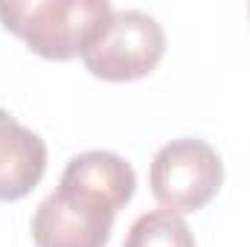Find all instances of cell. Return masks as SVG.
Masks as SVG:
<instances>
[{
	"mask_svg": "<svg viewBox=\"0 0 250 247\" xmlns=\"http://www.w3.org/2000/svg\"><path fill=\"white\" fill-rule=\"evenodd\" d=\"M134 189L137 175L125 157L102 148L76 154L64 166L59 189L32 215L35 247H105Z\"/></svg>",
	"mask_w": 250,
	"mask_h": 247,
	"instance_id": "obj_1",
	"label": "cell"
},
{
	"mask_svg": "<svg viewBox=\"0 0 250 247\" xmlns=\"http://www.w3.org/2000/svg\"><path fill=\"white\" fill-rule=\"evenodd\" d=\"M108 0H0V23L35 56L70 62L111 15Z\"/></svg>",
	"mask_w": 250,
	"mask_h": 247,
	"instance_id": "obj_2",
	"label": "cell"
},
{
	"mask_svg": "<svg viewBox=\"0 0 250 247\" xmlns=\"http://www.w3.org/2000/svg\"><path fill=\"white\" fill-rule=\"evenodd\" d=\"M163 53L166 35L151 15L140 9H114L93 29L79 59L90 76L102 82H137L154 73Z\"/></svg>",
	"mask_w": 250,
	"mask_h": 247,
	"instance_id": "obj_3",
	"label": "cell"
},
{
	"mask_svg": "<svg viewBox=\"0 0 250 247\" xmlns=\"http://www.w3.org/2000/svg\"><path fill=\"white\" fill-rule=\"evenodd\" d=\"M224 184V163L221 154L195 137H181L166 143L151 166H148V186L157 204L175 215L204 209Z\"/></svg>",
	"mask_w": 250,
	"mask_h": 247,
	"instance_id": "obj_4",
	"label": "cell"
},
{
	"mask_svg": "<svg viewBox=\"0 0 250 247\" xmlns=\"http://www.w3.org/2000/svg\"><path fill=\"white\" fill-rule=\"evenodd\" d=\"M47 172V143L0 108V201H21Z\"/></svg>",
	"mask_w": 250,
	"mask_h": 247,
	"instance_id": "obj_5",
	"label": "cell"
},
{
	"mask_svg": "<svg viewBox=\"0 0 250 247\" xmlns=\"http://www.w3.org/2000/svg\"><path fill=\"white\" fill-rule=\"evenodd\" d=\"M123 247H195V236L181 215L157 209L140 215L131 224Z\"/></svg>",
	"mask_w": 250,
	"mask_h": 247,
	"instance_id": "obj_6",
	"label": "cell"
}]
</instances>
